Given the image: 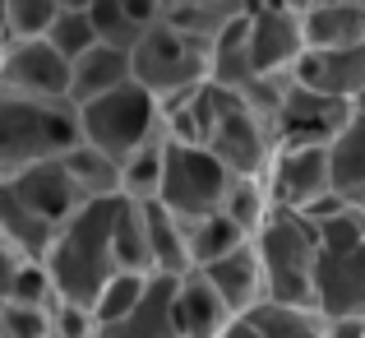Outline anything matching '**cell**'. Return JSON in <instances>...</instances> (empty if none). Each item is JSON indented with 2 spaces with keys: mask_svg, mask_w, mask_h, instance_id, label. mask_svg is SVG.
Wrapping results in <instances>:
<instances>
[{
  "mask_svg": "<svg viewBox=\"0 0 365 338\" xmlns=\"http://www.w3.org/2000/svg\"><path fill=\"white\" fill-rule=\"evenodd\" d=\"M116 204H83L61 232H56V246L46 255V274L61 302L83 306L93 311L98 297L107 292V283L116 278V255H111V227H116Z\"/></svg>",
  "mask_w": 365,
  "mask_h": 338,
  "instance_id": "obj_1",
  "label": "cell"
},
{
  "mask_svg": "<svg viewBox=\"0 0 365 338\" xmlns=\"http://www.w3.org/2000/svg\"><path fill=\"white\" fill-rule=\"evenodd\" d=\"M79 107L0 89V181L79 149Z\"/></svg>",
  "mask_w": 365,
  "mask_h": 338,
  "instance_id": "obj_2",
  "label": "cell"
},
{
  "mask_svg": "<svg viewBox=\"0 0 365 338\" xmlns=\"http://www.w3.org/2000/svg\"><path fill=\"white\" fill-rule=\"evenodd\" d=\"M259 259L268 269V292L277 306L314 311V269H319V227L305 214L277 209L259 232Z\"/></svg>",
  "mask_w": 365,
  "mask_h": 338,
  "instance_id": "obj_3",
  "label": "cell"
},
{
  "mask_svg": "<svg viewBox=\"0 0 365 338\" xmlns=\"http://www.w3.org/2000/svg\"><path fill=\"white\" fill-rule=\"evenodd\" d=\"M130 65H134V84L167 107V102L185 98V93L204 89L213 79V46L176 33L171 24H158L139 37V46L130 51Z\"/></svg>",
  "mask_w": 365,
  "mask_h": 338,
  "instance_id": "obj_4",
  "label": "cell"
},
{
  "mask_svg": "<svg viewBox=\"0 0 365 338\" xmlns=\"http://www.w3.org/2000/svg\"><path fill=\"white\" fill-rule=\"evenodd\" d=\"M162 102L153 93H143L139 84H125V89L107 93V98L79 107V139L88 149L107 153V158L125 162L130 153H139L153 134H162Z\"/></svg>",
  "mask_w": 365,
  "mask_h": 338,
  "instance_id": "obj_5",
  "label": "cell"
},
{
  "mask_svg": "<svg viewBox=\"0 0 365 338\" xmlns=\"http://www.w3.org/2000/svg\"><path fill=\"white\" fill-rule=\"evenodd\" d=\"M232 186H236V177L208 149L171 144L167 149V181H162L158 204L167 209L171 218H180L185 227H195V223H204V218L222 214Z\"/></svg>",
  "mask_w": 365,
  "mask_h": 338,
  "instance_id": "obj_6",
  "label": "cell"
},
{
  "mask_svg": "<svg viewBox=\"0 0 365 338\" xmlns=\"http://www.w3.org/2000/svg\"><path fill=\"white\" fill-rule=\"evenodd\" d=\"M208 153H213L236 181L241 177H268V167H273V158H277L273 125L259 111H250L236 93H227L217 130H213V139H208Z\"/></svg>",
  "mask_w": 365,
  "mask_h": 338,
  "instance_id": "obj_7",
  "label": "cell"
},
{
  "mask_svg": "<svg viewBox=\"0 0 365 338\" xmlns=\"http://www.w3.org/2000/svg\"><path fill=\"white\" fill-rule=\"evenodd\" d=\"M351 102L324 98V93H310L296 84L287 93L282 111L273 116V139L277 149H333L342 139V130L351 125Z\"/></svg>",
  "mask_w": 365,
  "mask_h": 338,
  "instance_id": "obj_8",
  "label": "cell"
},
{
  "mask_svg": "<svg viewBox=\"0 0 365 338\" xmlns=\"http://www.w3.org/2000/svg\"><path fill=\"white\" fill-rule=\"evenodd\" d=\"M305 56L301 5H250V65L255 79L296 74Z\"/></svg>",
  "mask_w": 365,
  "mask_h": 338,
  "instance_id": "obj_9",
  "label": "cell"
},
{
  "mask_svg": "<svg viewBox=\"0 0 365 338\" xmlns=\"http://www.w3.org/2000/svg\"><path fill=\"white\" fill-rule=\"evenodd\" d=\"M314 315L319 320H365V246H319Z\"/></svg>",
  "mask_w": 365,
  "mask_h": 338,
  "instance_id": "obj_10",
  "label": "cell"
},
{
  "mask_svg": "<svg viewBox=\"0 0 365 338\" xmlns=\"http://www.w3.org/2000/svg\"><path fill=\"white\" fill-rule=\"evenodd\" d=\"M70 74L74 65L51 42H9L0 89L24 93V98H42V102H70Z\"/></svg>",
  "mask_w": 365,
  "mask_h": 338,
  "instance_id": "obj_11",
  "label": "cell"
},
{
  "mask_svg": "<svg viewBox=\"0 0 365 338\" xmlns=\"http://www.w3.org/2000/svg\"><path fill=\"white\" fill-rule=\"evenodd\" d=\"M268 190H273L277 209H292V214L319 204L324 195H333L329 149H277L273 167H268Z\"/></svg>",
  "mask_w": 365,
  "mask_h": 338,
  "instance_id": "obj_12",
  "label": "cell"
},
{
  "mask_svg": "<svg viewBox=\"0 0 365 338\" xmlns=\"http://www.w3.org/2000/svg\"><path fill=\"white\" fill-rule=\"evenodd\" d=\"M5 186L14 190V195L24 199V204L33 209L37 218H46L51 227H65L83 204H88V199L79 195V186H74V177L65 172V158L37 162V167L19 172L14 181H5Z\"/></svg>",
  "mask_w": 365,
  "mask_h": 338,
  "instance_id": "obj_13",
  "label": "cell"
},
{
  "mask_svg": "<svg viewBox=\"0 0 365 338\" xmlns=\"http://www.w3.org/2000/svg\"><path fill=\"white\" fill-rule=\"evenodd\" d=\"M204 278L217 287V292H222V302L232 306L236 320L273 302V292H268V269H264V259H259V246H255V241L241 246L236 255H227L222 264L204 269Z\"/></svg>",
  "mask_w": 365,
  "mask_h": 338,
  "instance_id": "obj_14",
  "label": "cell"
},
{
  "mask_svg": "<svg viewBox=\"0 0 365 338\" xmlns=\"http://www.w3.org/2000/svg\"><path fill=\"white\" fill-rule=\"evenodd\" d=\"M171 315H176V338H227V329L236 324L232 306L222 302V292L204 274H190L176 283Z\"/></svg>",
  "mask_w": 365,
  "mask_h": 338,
  "instance_id": "obj_15",
  "label": "cell"
},
{
  "mask_svg": "<svg viewBox=\"0 0 365 338\" xmlns=\"http://www.w3.org/2000/svg\"><path fill=\"white\" fill-rule=\"evenodd\" d=\"M305 51H351L365 46V5L361 0H319L301 5Z\"/></svg>",
  "mask_w": 365,
  "mask_h": 338,
  "instance_id": "obj_16",
  "label": "cell"
},
{
  "mask_svg": "<svg viewBox=\"0 0 365 338\" xmlns=\"http://www.w3.org/2000/svg\"><path fill=\"white\" fill-rule=\"evenodd\" d=\"M296 84L310 93H324V98L351 102L365 89V46H351V51H305L301 65H296Z\"/></svg>",
  "mask_w": 365,
  "mask_h": 338,
  "instance_id": "obj_17",
  "label": "cell"
},
{
  "mask_svg": "<svg viewBox=\"0 0 365 338\" xmlns=\"http://www.w3.org/2000/svg\"><path fill=\"white\" fill-rule=\"evenodd\" d=\"M56 232L61 227L37 218L33 209L0 181V241H5L24 264H46V255H51V246H56Z\"/></svg>",
  "mask_w": 365,
  "mask_h": 338,
  "instance_id": "obj_18",
  "label": "cell"
},
{
  "mask_svg": "<svg viewBox=\"0 0 365 338\" xmlns=\"http://www.w3.org/2000/svg\"><path fill=\"white\" fill-rule=\"evenodd\" d=\"M134 84V65H130V51H116V46H93L88 56L74 61V74H70V102L74 107H88V102L107 98V93Z\"/></svg>",
  "mask_w": 365,
  "mask_h": 338,
  "instance_id": "obj_19",
  "label": "cell"
},
{
  "mask_svg": "<svg viewBox=\"0 0 365 338\" xmlns=\"http://www.w3.org/2000/svg\"><path fill=\"white\" fill-rule=\"evenodd\" d=\"M176 283L180 278H153L143 302L134 306L125 320L102 324L98 338H176V315H171V306H176Z\"/></svg>",
  "mask_w": 365,
  "mask_h": 338,
  "instance_id": "obj_20",
  "label": "cell"
},
{
  "mask_svg": "<svg viewBox=\"0 0 365 338\" xmlns=\"http://www.w3.org/2000/svg\"><path fill=\"white\" fill-rule=\"evenodd\" d=\"M245 9V0H167V24L195 42L213 46Z\"/></svg>",
  "mask_w": 365,
  "mask_h": 338,
  "instance_id": "obj_21",
  "label": "cell"
},
{
  "mask_svg": "<svg viewBox=\"0 0 365 338\" xmlns=\"http://www.w3.org/2000/svg\"><path fill=\"white\" fill-rule=\"evenodd\" d=\"M148 218V250H153V269L158 278H190L195 259H190V232L180 218H171L162 204H143Z\"/></svg>",
  "mask_w": 365,
  "mask_h": 338,
  "instance_id": "obj_22",
  "label": "cell"
},
{
  "mask_svg": "<svg viewBox=\"0 0 365 338\" xmlns=\"http://www.w3.org/2000/svg\"><path fill=\"white\" fill-rule=\"evenodd\" d=\"M329 324L314 311H296V306H259V311L241 315V320L227 329V338H324Z\"/></svg>",
  "mask_w": 365,
  "mask_h": 338,
  "instance_id": "obj_23",
  "label": "cell"
},
{
  "mask_svg": "<svg viewBox=\"0 0 365 338\" xmlns=\"http://www.w3.org/2000/svg\"><path fill=\"white\" fill-rule=\"evenodd\" d=\"M329 167H333V195L347 209L365 214V116H351L342 139L329 149Z\"/></svg>",
  "mask_w": 365,
  "mask_h": 338,
  "instance_id": "obj_24",
  "label": "cell"
},
{
  "mask_svg": "<svg viewBox=\"0 0 365 338\" xmlns=\"http://www.w3.org/2000/svg\"><path fill=\"white\" fill-rule=\"evenodd\" d=\"M111 255H116V274L158 278V269H153V250H148V218H143V204H134V199H120V204H116Z\"/></svg>",
  "mask_w": 365,
  "mask_h": 338,
  "instance_id": "obj_25",
  "label": "cell"
},
{
  "mask_svg": "<svg viewBox=\"0 0 365 338\" xmlns=\"http://www.w3.org/2000/svg\"><path fill=\"white\" fill-rule=\"evenodd\" d=\"M167 130L153 134L148 144H143L139 153H130V158L120 162V195L134 199V204H158L162 199V181H167Z\"/></svg>",
  "mask_w": 365,
  "mask_h": 338,
  "instance_id": "obj_26",
  "label": "cell"
},
{
  "mask_svg": "<svg viewBox=\"0 0 365 338\" xmlns=\"http://www.w3.org/2000/svg\"><path fill=\"white\" fill-rule=\"evenodd\" d=\"M222 93L245 98V89L255 84V65H250V9L213 42V79Z\"/></svg>",
  "mask_w": 365,
  "mask_h": 338,
  "instance_id": "obj_27",
  "label": "cell"
},
{
  "mask_svg": "<svg viewBox=\"0 0 365 338\" xmlns=\"http://www.w3.org/2000/svg\"><path fill=\"white\" fill-rule=\"evenodd\" d=\"M65 172L74 177V186H79V195L88 199V204L125 199L120 195V162L107 158V153H98V149H88V144H79V149L65 153Z\"/></svg>",
  "mask_w": 365,
  "mask_h": 338,
  "instance_id": "obj_28",
  "label": "cell"
},
{
  "mask_svg": "<svg viewBox=\"0 0 365 338\" xmlns=\"http://www.w3.org/2000/svg\"><path fill=\"white\" fill-rule=\"evenodd\" d=\"M185 232H190V259H195V274L222 264L227 255H236L241 246H250V237L227 214H213V218H204V223H195Z\"/></svg>",
  "mask_w": 365,
  "mask_h": 338,
  "instance_id": "obj_29",
  "label": "cell"
},
{
  "mask_svg": "<svg viewBox=\"0 0 365 338\" xmlns=\"http://www.w3.org/2000/svg\"><path fill=\"white\" fill-rule=\"evenodd\" d=\"M222 214L232 218L250 241H259V232H264L268 218L277 214V199H273V190H268V177H241L232 186V195H227Z\"/></svg>",
  "mask_w": 365,
  "mask_h": 338,
  "instance_id": "obj_30",
  "label": "cell"
},
{
  "mask_svg": "<svg viewBox=\"0 0 365 338\" xmlns=\"http://www.w3.org/2000/svg\"><path fill=\"white\" fill-rule=\"evenodd\" d=\"M46 42L56 46V51L65 56V61H79V56H88L98 42V28H93V14H88V0H79V5H61V14H56V28Z\"/></svg>",
  "mask_w": 365,
  "mask_h": 338,
  "instance_id": "obj_31",
  "label": "cell"
},
{
  "mask_svg": "<svg viewBox=\"0 0 365 338\" xmlns=\"http://www.w3.org/2000/svg\"><path fill=\"white\" fill-rule=\"evenodd\" d=\"M61 14V0H5V37L9 42H46Z\"/></svg>",
  "mask_w": 365,
  "mask_h": 338,
  "instance_id": "obj_32",
  "label": "cell"
},
{
  "mask_svg": "<svg viewBox=\"0 0 365 338\" xmlns=\"http://www.w3.org/2000/svg\"><path fill=\"white\" fill-rule=\"evenodd\" d=\"M88 14H93V28H98L102 46H116V51H134V46H139L143 33L130 24L125 0H88Z\"/></svg>",
  "mask_w": 365,
  "mask_h": 338,
  "instance_id": "obj_33",
  "label": "cell"
},
{
  "mask_svg": "<svg viewBox=\"0 0 365 338\" xmlns=\"http://www.w3.org/2000/svg\"><path fill=\"white\" fill-rule=\"evenodd\" d=\"M148 283H153V278H139V274H116V278H111L107 292L98 297V306H93V320H98V329H102V324L125 320V315H130L134 306L143 302Z\"/></svg>",
  "mask_w": 365,
  "mask_h": 338,
  "instance_id": "obj_34",
  "label": "cell"
},
{
  "mask_svg": "<svg viewBox=\"0 0 365 338\" xmlns=\"http://www.w3.org/2000/svg\"><path fill=\"white\" fill-rule=\"evenodd\" d=\"M0 329L5 338H51V311H37V306H0Z\"/></svg>",
  "mask_w": 365,
  "mask_h": 338,
  "instance_id": "obj_35",
  "label": "cell"
},
{
  "mask_svg": "<svg viewBox=\"0 0 365 338\" xmlns=\"http://www.w3.org/2000/svg\"><path fill=\"white\" fill-rule=\"evenodd\" d=\"M19 274H24V259H19L14 250L0 241V306L14 302V283H19Z\"/></svg>",
  "mask_w": 365,
  "mask_h": 338,
  "instance_id": "obj_36",
  "label": "cell"
},
{
  "mask_svg": "<svg viewBox=\"0 0 365 338\" xmlns=\"http://www.w3.org/2000/svg\"><path fill=\"white\" fill-rule=\"evenodd\" d=\"M329 334L324 338H365V320H324Z\"/></svg>",
  "mask_w": 365,
  "mask_h": 338,
  "instance_id": "obj_37",
  "label": "cell"
},
{
  "mask_svg": "<svg viewBox=\"0 0 365 338\" xmlns=\"http://www.w3.org/2000/svg\"><path fill=\"white\" fill-rule=\"evenodd\" d=\"M351 111H356V116H365V89L356 93V98H351Z\"/></svg>",
  "mask_w": 365,
  "mask_h": 338,
  "instance_id": "obj_38",
  "label": "cell"
},
{
  "mask_svg": "<svg viewBox=\"0 0 365 338\" xmlns=\"http://www.w3.org/2000/svg\"><path fill=\"white\" fill-rule=\"evenodd\" d=\"M0 42H9L5 37V0H0Z\"/></svg>",
  "mask_w": 365,
  "mask_h": 338,
  "instance_id": "obj_39",
  "label": "cell"
},
{
  "mask_svg": "<svg viewBox=\"0 0 365 338\" xmlns=\"http://www.w3.org/2000/svg\"><path fill=\"white\" fill-rule=\"evenodd\" d=\"M5 46H9V42H0V74H5Z\"/></svg>",
  "mask_w": 365,
  "mask_h": 338,
  "instance_id": "obj_40",
  "label": "cell"
},
{
  "mask_svg": "<svg viewBox=\"0 0 365 338\" xmlns=\"http://www.w3.org/2000/svg\"><path fill=\"white\" fill-rule=\"evenodd\" d=\"M0 338H5V329H0Z\"/></svg>",
  "mask_w": 365,
  "mask_h": 338,
  "instance_id": "obj_41",
  "label": "cell"
}]
</instances>
